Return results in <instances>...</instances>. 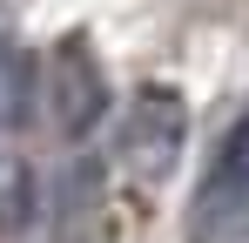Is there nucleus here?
I'll return each instance as SVG.
<instances>
[{"instance_id":"5","label":"nucleus","mask_w":249,"mask_h":243,"mask_svg":"<svg viewBox=\"0 0 249 243\" xmlns=\"http://www.w3.org/2000/svg\"><path fill=\"white\" fill-rule=\"evenodd\" d=\"M27 101H34V75H27V54L14 40H0V135L27 122Z\"/></svg>"},{"instance_id":"3","label":"nucleus","mask_w":249,"mask_h":243,"mask_svg":"<svg viewBox=\"0 0 249 243\" xmlns=\"http://www.w3.org/2000/svg\"><path fill=\"white\" fill-rule=\"evenodd\" d=\"M189 149V101L175 88H142L122 108V135H115V162L142 189H162L175 176V162Z\"/></svg>"},{"instance_id":"2","label":"nucleus","mask_w":249,"mask_h":243,"mask_svg":"<svg viewBox=\"0 0 249 243\" xmlns=\"http://www.w3.org/2000/svg\"><path fill=\"white\" fill-rule=\"evenodd\" d=\"M189 243H249V101H243V115L222 128L202 182H196Z\"/></svg>"},{"instance_id":"4","label":"nucleus","mask_w":249,"mask_h":243,"mask_svg":"<svg viewBox=\"0 0 249 243\" xmlns=\"http://www.w3.org/2000/svg\"><path fill=\"white\" fill-rule=\"evenodd\" d=\"M34 209H41V189H34V169L20 156L0 162V237H14V230H27L34 223Z\"/></svg>"},{"instance_id":"1","label":"nucleus","mask_w":249,"mask_h":243,"mask_svg":"<svg viewBox=\"0 0 249 243\" xmlns=\"http://www.w3.org/2000/svg\"><path fill=\"white\" fill-rule=\"evenodd\" d=\"M34 101H41L47 128L61 135V142H88L101 115H108V68L94 61V47L81 34L54 40L41 61V75H34Z\"/></svg>"}]
</instances>
